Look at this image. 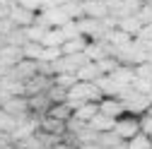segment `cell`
Listing matches in <instances>:
<instances>
[{
    "label": "cell",
    "mask_w": 152,
    "mask_h": 149,
    "mask_svg": "<svg viewBox=\"0 0 152 149\" xmlns=\"http://www.w3.org/2000/svg\"><path fill=\"white\" fill-rule=\"evenodd\" d=\"M116 132H118V135H121L126 142H130L135 135H140V132H142L140 118H138V116H130V113L121 116V118L116 120Z\"/></svg>",
    "instance_id": "1"
},
{
    "label": "cell",
    "mask_w": 152,
    "mask_h": 149,
    "mask_svg": "<svg viewBox=\"0 0 152 149\" xmlns=\"http://www.w3.org/2000/svg\"><path fill=\"white\" fill-rule=\"evenodd\" d=\"M0 106H3L5 113L15 116L17 120H22V118H29V116H31V108H29V99H27V96H10L7 101H3Z\"/></svg>",
    "instance_id": "2"
},
{
    "label": "cell",
    "mask_w": 152,
    "mask_h": 149,
    "mask_svg": "<svg viewBox=\"0 0 152 149\" xmlns=\"http://www.w3.org/2000/svg\"><path fill=\"white\" fill-rule=\"evenodd\" d=\"M36 74H39V60H27V58L10 70V77L20 80V82H29L31 77H36Z\"/></svg>",
    "instance_id": "3"
},
{
    "label": "cell",
    "mask_w": 152,
    "mask_h": 149,
    "mask_svg": "<svg viewBox=\"0 0 152 149\" xmlns=\"http://www.w3.org/2000/svg\"><path fill=\"white\" fill-rule=\"evenodd\" d=\"M99 113L118 120L121 116H126V103H123L118 96H104V99L99 101Z\"/></svg>",
    "instance_id": "4"
},
{
    "label": "cell",
    "mask_w": 152,
    "mask_h": 149,
    "mask_svg": "<svg viewBox=\"0 0 152 149\" xmlns=\"http://www.w3.org/2000/svg\"><path fill=\"white\" fill-rule=\"evenodd\" d=\"M24 60V51L22 46H12V43H5L3 48H0V63L7 65V67H15L17 63Z\"/></svg>",
    "instance_id": "5"
},
{
    "label": "cell",
    "mask_w": 152,
    "mask_h": 149,
    "mask_svg": "<svg viewBox=\"0 0 152 149\" xmlns=\"http://www.w3.org/2000/svg\"><path fill=\"white\" fill-rule=\"evenodd\" d=\"M10 20L17 24V27H31L34 22H36V12H31V10H27V7H22V5H15L12 10H10Z\"/></svg>",
    "instance_id": "6"
},
{
    "label": "cell",
    "mask_w": 152,
    "mask_h": 149,
    "mask_svg": "<svg viewBox=\"0 0 152 149\" xmlns=\"http://www.w3.org/2000/svg\"><path fill=\"white\" fill-rule=\"evenodd\" d=\"M111 77L116 80L121 87H130V84H135V80H138V72H135V67H133V65H123V63H121L116 70L111 72Z\"/></svg>",
    "instance_id": "7"
},
{
    "label": "cell",
    "mask_w": 152,
    "mask_h": 149,
    "mask_svg": "<svg viewBox=\"0 0 152 149\" xmlns=\"http://www.w3.org/2000/svg\"><path fill=\"white\" fill-rule=\"evenodd\" d=\"M94 84L102 89V94H104V96H118V94H121V89H123L116 80L111 77V74H102V77L94 82Z\"/></svg>",
    "instance_id": "8"
},
{
    "label": "cell",
    "mask_w": 152,
    "mask_h": 149,
    "mask_svg": "<svg viewBox=\"0 0 152 149\" xmlns=\"http://www.w3.org/2000/svg\"><path fill=\"white\" fill-rule=\"evenodd\" d=\"M85 5V17H94V20H104V17H109V7L104 0H89V3H82Z\"/></svg>",
    "instance_id": "9"
},
{
    "label": "cell",
    "mask_w": 152,
    "mask_h": 149,
    "mask_svg": "<svg viewBox=\"0 0 152 149\" xmlns=\"http://www.w3.org/2000/svg\"><path fill=\"white\" fill-rule=\"evenodd\" d=\"M102 74H104V72H102L99 63H92V60H89V63H85V65L77 70V80H80V82H97Z\"/></svg>",
    "instance_id": "10"
},
{
    "label": "cell",
    "mask_w": 152,
    "mask_h": 149,
    "mask_svg": "<svg viewBox=\"0 0 152 149\" xmlns=\"http://www.w3.org/2000/svg\"><path fill=\"white\" fill-rule=\"evenodd\" d=\"M46 116H51V118H56V120H61V123H68V120L75 116V108H72L68 101H63V103H53V106L48 108Z\"/></svg>",
    "instance_id": "11"
},
{
    "label": "cell",
    "mask_w": 152,
    "mask_h": 149,
    "mask_svg": "<svg viewBox=\"0 0 152 149\" xmlns=\"http://www.w3.org/2000/svg\"><path fill=\"white\" fill-rule=\"evenodd\" d=\"M142 27H145V24L140 22L138 14H133V17H121V20H118V29H123V31L130 34V36H140Z\"/></svg>",
    "instance_id": "12"
},
{
    "label": "cell",
    "mask_w": 152,
    "mask_h": 149,
    "mask_svg": "<svg viewBox=\"0 0 152 149\" xmlns=\"http://www.w3.org/2000/svg\"><path fill=\"white\" fill-rule=\"evenodd\" d=\"M106 41H109V43H113V46L121 51V48H126V46H130L133 41H135V36L126 34L123 29H113V31H109V34H106Z\"/></svg>",
    "instance_id": "13"
},
{
    "label": "cell",
    "mask_w": 152,
    "mask_h": 149,
    "mask_svg": "<svg viewBox=\"0 0 152 149\" xmlns=\"http://www.w3.org/2000/svg\"><path fill=\"white\" fill-rule=\"evenodd\" d=\"M97 113H99V103H94V101H87L80 108H75V118L82 120V123H92Z\"/></svg>",
    "instance_id": "14"
},
{
    "label": "cell",
    "mask_w": 152,
    "mask_h": 149,
    "mask_svg": "<svg viewBox=\"0 0 152 149\" xmlns=\"http://www.w3.org/2000/svg\"><path fill=\"white\" fill-rule=\"evenodd\" d=\"M41 130H44V132H51V135H61V137L68 132L65 123L56 120V118H51V116H41Z\"/></svg>",
    "instance_id": "15"
},
{
    "label": "cell",
    "mask_w": 152,
    "mask_h": 149,
    "mask_svg": "<svg viewBox=\"0 0 152 149\" xmlns=\"http://www.w3.org/2000/svg\"><path fill=\"white\" fill-rule=\"evenodd\" d=\"M87 43H89V39H87V36H77V39H68V41L63 43V53H65V55H75V53H85Z\"/></svg>",
    "instance_id": "16"
},
{
    "label": "cell",
    "mask_w": 152,
    "mask_h": 149,
    "mask_svg": "<svg viewBox=\"0 0 152 149\" xmlns=\"http://www.w3.org/2000/svg\"><path fill=\"white\" fill-rule=\"evenodd\" d=\"M68 39H65V34H63V29L61 27H51L48 31H46V36H44V46H63Z\"/></svg>",
    "instance_id": "17"
},
{
    "label": "cell",
    "mask_w": 152,
    "mask_h": 149,
    "mask_svg": "<svg viewBox=\"0 0 152 149\" xmlns=\"http://www.w3.org/2000/svg\"><path fill=\"white\" fill-rule=\"evenodd\" d=\"M89 125H92L94 130H99V132H109V130H116V118H109V116H104V113H97Z\"/></svg>",
    "instance_id": "18"
},
{
    "label": "cell",
    "mask_w": 152,
    "mask_h": 149,
    "mask_svg": "<svg viewBox=\"0 0 152 149\" xmlns=\"http://www.w3.org/2000/svg\"><path fill=\"white\" fill-rule=\"evenodd\" d=\"M22 51H24V58H27V60H41L44 43H39V41H27V43L22 46Z\"/></svg>",
    "instance_id": "19"
},
{
    "label": "cell",
    "mask_w": 152,
    "mask_h": 149,
    "mask_svg": "<svg viewBox=\"0 0 152 149\" xmlns=\"http://www.w3.org/2000/svg\"><path fill=\"white\" fill-rule=\"evenodd\" d=\"M80 80H77V74H72V72H61V74H56L53 77V84L56 87H61V89H72L75 84H77Z\"/></svg>",
    "instance_id": "20"
},
{
    "label": "cell",
    "mask_w": 152,
    "mask_h": 149,
    "mask_svg": "<svg viewBox=\"0 0 152 149\" xmlns=\"http://www.w3.org/2000/svg\"><path fill=\"white\" fill-rule=\"evenodd\" d=\"M121 142H126L116 130H109V132H102V137H99V144L104 147V149H111V147H118Z\"/></svg>",
    "instance_id": "21"
},
{
    "label": "cell",
    "mask_w": 152,
    "mask_h": 149,
    "mask_svg": "<svg viewBox=\"0 0 152 149\" xmlns=\"http://www.w3.org/2000/svg\"><path fill=\"white\" fill-rule=\"evenodd\" d=\"M63 46H44V55H41V60L46 63H58L63 58Z\"/></svg>",
    "instance_id": "22"
},
{
    "label": "cell",
    "mask_w": 152,
    "mask_h": 149,
    "mask_svg": "<svg viewBox=\"0 0 152 149\" xmlns=\"http://www.w3.org/2000/svg\"><path fill=\"white\" fill-rule=\"evenodd\" d=\"M70 20H82L85 17V5H82V0H77V3H68V5H61Z\"/></svg>",
    "instance_id": "23"
},
{
    "label": "cell",
    "mask_w": 152,
    "mask_h": 149,
    "mask_svg": "<svg viewBox=\"0 0 152 149\" xmlns=\"http://www.w3.org/2000/svg\"><path fill=\"white\" fill-rule=\"evenodd\" d=\"M46 27H39V24H31V27H24V34H27V41H44V36H46Z\"/></svg>",
    "instance_id": "24"
},
{
    "label": "cell",
    "mask_w": 152,
    "mask_h": 149,
    "mask_svg": "<svg viewBox=\"0 0 152 149\" xmlns=\"http://www.w3.org/2000/svg\"><path fill=\"white\" fill-rule=\"evenodd\" d=\"M128 149H152V137L145 135V132H140V135H135L128 142Z\"/></svg>",
    "instance_id": "25"
},
{
    "label": "cell",
    "mask_w": 152,
    "mask_h": 149,
    "mask_svg": "<svg viewBox=\"0 0 152 149\" xmlns=\"http://www.w3.org/2000/svg\"><path fill=\"white\" fill-rule=\"evenodd\" d=\"M5 43H12V46H24V43H27V34H24V29H22V27L12 29V31L5 36Z\"/></svg>",
    "instance_id": "26"
},
{
    "label": "cell",
    "mask_w": 152,
    "mask_h": 149,
    "mask_svg": "<svg viewBox=\"0 0 152 149\" xmlns=\"http://www.w3.org/2000/svg\"><path fill=\"white\" fill-rule=\"evenodd\" d=\"M46 94H48L51 103H63V101H68V89H61V87H56V84L46 91Z\"/></svg>",
    "instance_id": "27"
},
{
    "label": "cell",
    "mask_w": 152,
    "mask_h": 149,
    "mask_svg": "<svg viewBox=\"0 0 152 149\" xmlns=\"http://www.w3.org/2000/svg\"><path fill=\"white\" fill-rule=\"evenodd\" d=\"M118 65H121V60L116 58V55H109V58L99 60V67H102V72H104V74H111V72L116 70Z\"/></svg>",
    "instance_id": "28"
},
{
    "label": "cell",
    "mask_w": 152,
    "mask_h": 149,
    "mask_svg": "<svg viewBox=\"0 0 152 149\" xmlns=\"http://www.w3.org/2000/svg\"><path fill=\"white\" fill-rule=\"evenodd\" d=\"M135 72H138V77H142V80H152V63L145 60V63L135 65Z\"/></svg>",
    "instance_id": "29"
},
{
    "label": "cell",
    "mask_w": 152,
    "mask_h": 149,
    "mask_svg": "<svg viewBox=\"0 0 152 149\" xmlns=\"http://www.w3.org/2000/svg\"><path fill=\"white\" fill-rule=\"evenodd\" d=\"M133 87H135L140 94H150V91H152V80H142V77H138Z\"/></svg>",
    "instance_id": "30"
},
{
    "label": "cell",
    "mask_w": 152,
    "mask_h": 149,
    "mask_svg": "<svg viewBox=\"0 0 152 149\" xmlns=\"http://www.w3.org/2000/svg\"><path fill=\"white\" fill-rule=\"evenodd\" d=\"M140 125H142V132L152 137V116H150V113H145V116L140 118Z\"/></svg>",
    "instance_id": "31"
},
{
    "label": "cell",
    "mask_w": 152,
    "mask_h": 149,
    "mask_svg": "<svg viewBox=\"0 0 152 149\" xmlns=\"http://www.w3.org/2000/svg\"><path fill=\"white\" fill-rule=\"evenodd\" d=\"M140 39L152 41V24H145V27H142V31H140Z\"/></svg>",
    "instance_id": "32"
},
{
    "label": "cell",
    "mask_w": 152,
    "mask_h": 149,
    "mask_svg": "<svg viewBox=\"0 0 152 149\" xmlns=\"http://www.w3.org/2000/svg\"><path fill=\"white\" fill-rule=\"evenodd\" d=\"M53 149H77V144H72V142H65V140H61V142L56 144Z\"/></svg>",
    "instance_id": "33"
},
{
    "label": "cell",
    "mask_w": 152,
    "mask_h": 149,
    "mask_svg": "<svg viewBox=\"0 0 152 149\" xmlns=\"http://www.w3.org/2000/svg\"><path fill=\"white\" fill-rule=\"evenodd\" d=\"M77 149H104L99 142H89V144H77Z\"/></svg>",
    "instance_id": "34"
},
{
    "label": "cell",
    "mask_w": 152,
    "mask_h": 149,
    "mask_svg": "<svg viewBox=\"0 0 152 149\" xmlns=\"http://www.w3.org/2000/svg\"><path fill=\"white\" fill-rule=\"evenodd\" d=\"M58 5H68V3H77V0H56Z\"/></svg>",
    "instance_id": "35"
},
{
    "label": "cell",
    "mask_w": 152,
    "mask_h": 149,
    "mask_svg": "<svg viewBox=\"0 0 152 149\" xmlns=\"http://www.w3.org/2000/svg\"><path fill=\"white\" fill-rule=\"evenodd\" d=\"M111 149H128V142H121L118 147H111Z\"/></svg>",
    "instance_id": "36"
},
{
    "label": "cell",
    "mask_w": 152,
    "mask_h": 149,
    "mask_svg": "<svg viewBox=\"0 0 152 149\" xmlns=\"http://www.w3.org/2000/svg\"><path fill=\"white\" fill-rule=\"evenodd\" d=\"M147 60H150V63H152V51H150V53H147Z\"/></svg>",
    "instance_id": "37"
},
{
    "label": "cell",
    "mask_w": 152,
    "mask_h": 149,
    "mask_svg": "<svg viewBox=\"0 0 152 149\" xmlns=\"http://www.w3.org/2000/svg\"><path fill=\"white\" fill-rule=\"evenodd\" d=\"M147 96H150V101H152V91H150V94H147Z\"/></svg>",
    "instance_id": "38"
},
{
    "label": "cell",
    "mask_w": 152,
    "mask_h": 149,
    "mask_svg": "<svg viewBox=\"0 0 152 149\" xmlns=\"http://www.w3.org/2000/svg\"><path fill=\"white\" fill-rule=\"evenodd\" d=\"M31 149H44V147H31Z\"/></svg>",
    "instance_id": "39"
},
{
    "label": "cell",
    "mask_w": 152,
    "mask_h": 149,
    "mask_svg": "<svg viewBox=\"0 0 152 149\" xmlns=\"http://www.w3.org/2000/svg\"><path fill=\"white\" fill-rule=\"evenodd\" d=\"M147 113H150V116H152V108H150V111H147Z\"/></svg>",
    "instance_id": "40"
},
{
    "label": "cell",
    "mask_w": 152,
    "mask_h": 149,
    "mask_svg": "<svg viewBox=\"0 0 152 149\" xmlns=\"http://www.w3.org/2000/svg\"><path fill=\"white\" fill-rule=\"evenodd\" d=\"M82 3H89V0H82Z\"/></svg>",
    "instance_id": "41"
}]
</instances>
